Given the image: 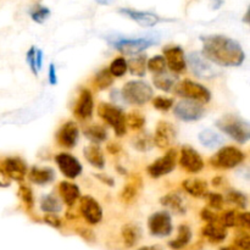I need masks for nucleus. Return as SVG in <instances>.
<instances>
[{
	"instance_id": "1",
	"label": "nucleus",
	"mask_w": 250,
	"mask_h": 250,
	"mask_svg": "<svg viewBox=\"0 0 250 250\" xmlns=\"http://www.w3.org/2000/svg\"><path fill=\"white\" fill-rule=\"evenodd\" d=\"M203 42V55L222 67H237L246 60V53L241 44L222 34H211L200 38Z\"/></svg>"
},
{
	"instance_id": "2",
	"label": "nucleus",
	"mask_w": 250,
	"mask_h": 250,
	"mask_svg": "<svg viewBox=\"0 0 250 250\" xmlns=\"http://www.w3.org/2000/svg\"><path fill=\"white\" fill-rule=\"evenodd\" d=\"M107 42L112 48L128 55H137L143 50L148 49L149 46L155 45L159 43V38L154 36L144 37H122V36H111L107 37Z\"/></svg>"
},
{
	"instance_id": "3",
	"label": "nucleus",
	"mask_w": 250,
	"mask_h": 250,
	"mask_svg": "<svg viewBox=\"0 0 250 250\" xmlns=\"http://www.w3.org/2000/svg\"><path fill=\"white\" fill-rule=\"evenodd\" d=\"M217 128L238 143L244 144L250 138L249 122L236 115H225L216 121Z\"/></svg>"
},
{
	"instance_id": "4",
	"label": "nucleus",
	"mask_w": 250,
	"mask_h": 250,
	"mask_svg": "<svg viewBox=\"0 0 250 250\" xmlns=\"http://www.w3.org/2000/svg\"><path fill=\"white\" fill-rule=\"evenodd\" d=\"M153 94V88L143 81H129L122 88V99L132 105L146 104Z\"/></svg>"
},
{
	"instance_id": "5",
	"label": "nucleus",
	"mask_w": 250,
	"mask_h": 250,
	"mask_svg": "<svg viewBox=\"0 0 250 250\" xmlns=\"http://www.w3.org/2000/svg\"><path fill=\"white\" fill-rule=\"evenodd\" d=\"M98 114H99V116L102 117L107 125H110V126L114 128L115 133H116L117 136L122 137L126 134V116H125L124 111H122L119 106L112 104H107V103H102V104L98 106Z\"/></svg>"
},
{
	"instance_id": "6",
	"label": "nucleus",
	"mask_w": 250,
	"mask_h": 250,
	"mask_svg": "<svg viewBox=\"0 0 250 250\" xmlns=\"http://www.w3.org/2000/svg\"><path fill=\"white\" fill-rule=\"evenodd\" d=\"M176 88V93L181 97L186 98L188 100H193L199 104L209 103L211 99V93L207 87L202 85L200 83L194 82L190 80H185L181 82Z\"/></svg>"
},
{
	"instance_id": "7",
	"label": "nucleus",
	"mask_w": 250,
	"mask_h": 250,
	"mask_svg": "<svg viewBox=\"0 0 250 250\" xmlns=\"http://www.w3.org/2000/svg\"><path fill=\"white\" fill-rule=\"evenodd\" d=\"M246 160V154L236 146H224L217 151L210 163L219 168H233Z\"/></svg>"
},
{
	"instance_id": "8",
	"label": "nucleus",
	"mask_w": 250,
	"mask_h": 250,
	"mask_svg": "<svg viewBox=\"0 0 250 250\" xmlns=\"http://www.w3.org/2000/svg\"><path fill=\"white\" fill-rule=\"evenodd\" d=\"M187 61L189 63L193 75L197 76V77L204 78V80H210V78H215L219 75V71L199 51H193V53H190L188 55Z\"/></svg>"
},
{
	"instance_id": "9",
	"label": "nucleus",
	"mask_w": 250,
	"mask_h": 250,
	"mask_svg": "<svg viewBox=\"0 0 250 250\" xmlns=\"http://www.w3.org/2000/svg\"><path fill=\"white\" fill-rule=\"evenodd\" d=\"M176 164H177V151L175 149H170L165 155L156 159L153 164H150L146 171L150 177L160 178L172 172L176 167Z\"/></svg>"
},
{
	"instance_id": "10",
	"label": "nucleus",
	"mask_w": 250,
	"mask_h": 250,
	"mask_svg": "<svg viewBox=\"0 0 250 250\" xmlns=\"http://www.w3.org/2000/svg\"><path fill=\"white\" fill-rule=\"evenodd\" d=\"M173 114H175L176 117L182 120V121L193 122L198 121V120H200L204 116L205 109L199 103L185 99L173 107Z\"/></svg>"
},
{
	"instance_id": "11",
	"label": "nucleus",
	"mask_w": 250,
	"mask_h": 250,
	"mask_svg": "<svg viewBox=\"0 0 250 250\" xmlns=\"http://www.w3.org/2000/svg\"><path fill=\"white\" fill-rule=\"evenodd\" d=\"M149 231L155 237H167L172 232V219L166 211H158L148 220Z\"/></svg>"
},
{
	"instance_id": "12",
	"label": "nucleus",
	"mask_w": 250,
	"mask_h": 250,
	"mask_svg": "<svg viewBox=\"0 0 250 250\" xmlns=\"http://www.w3.org/2000/svg\"><path fill=\"white\" fill-rule=\"evenodd\" d=\"M80 211L85 221L90 225H97L103 219V209L99 203L90 195H84L81 198Z\"/></svg>"
},
{
	"instance_id": "13",
	"label": "nucleus",
	"mask_w": 250,
	"mask_h": 250,
	"mask_svg": "<svg viewBox=\"0 0 250 250\" xmlns=\"http://www.w3.org/2000/svg\"><path fill=\"white\" fill-rule=\"evenodd\" d=\"M180 164L189 173H198L204 168V160L192 146H183L181 150Z\"/></svg>"
},
{
	"instance_id": "14",
	"label": "nucleus",
	"mask_w": 250,
	"mask_h": 250,
	"mask_svg": "<svg viewBox=\"0 0 250 250\" xmlns=\"http://www.w3.org/2000/svg\"><path fill=\"white\" fill-rule=\"evenodd\" d=\"M55 161L58 164L59 168L62 172L65 177L70 180H75L76 177L81 175L82 172V165L80 161L73 155L67 153H60L55 156Z\"/></svg>"
},
{
	"instance_id": "15",
	"label": "nucleus",
	"mask_w": 250,
	"mask_h": 250,
	"mask_svg": "<svg viewBox=\"0 0 250 250\" xmlns=\"http://www.w3.org/2000/svg\"><path fill=\"white\" fill-rule=\"evenodd\" d=\"M164 58H165L166 65L170 70L175 73H182L186 71L187 62H186L185 53L183 49L178 45H170L164 49Z\"/></svg>"
},
{
	"instance_id": "16",
	"label": "nucleus",
	"mask_w": 250,
	"mask_h": 250,
	"mask_svg": "<svg viewBox=\"0 0 250 250\" xmlns=\"http://www.w3.org/2000/svg\"><path fill=\"white\" fill-rule=\"evenodd\" d=\"M176 136H177V131L172 124L167 121H160L156 126L153 142L158 148L165 149L175 142Z\"/></svg>"
},
{
	"instance_id": "17",
	"label": "nucleus",
	"mask_w": 250,
	"mask_h": 250,
	"mask_svg": "<svg viewBox=\"0 0 250 250\" xmlns=\"http://www.w3.org/2000/svg\"><path fill=\"white\" fill-rule=\"evenodd\" d=\"M2 171L6 173L10 180L21 182L26 177L27 164L19 156H11L2 161Z\"/></svg>"
},
{
	"instance_id": "18",
	"label": "nucleus",
	"mask_w": 250,
	"mask_h": 250,
	"mask_svg": "<svg viewBox=\"0 0 250 250\" xmlns=\"http://www.w3.org/2000/svg\"><path fill=\"white\" fill-rule=\"evenodd\" d=\"M78 137H80L78 126L73 121H68L59 129L56 138H58V143L61 146L71 149L77 144Z\"/></svg>"
},
{
	"instance_id": "19",
	"label": "nucleus",
	"mask_w": 250,
	"mask_h": 250,
	"mask_svg": "<svg viewBox=\"0 0 250 250\" xmlns=\"http://www.w3.org/2000/svg\"><path fill=\"white\" fill-rule=\"evenodd\" d=\"M119 12H121L122 15L133 20L134 22H137V23L142 27H154L161 21L160 17H159L158 15L153 14V12L139 11V10L128 9V7L120 9Z\"/></svg>"
},
{
	"instance_id": "20",
	"label": "nucleus",
	"mask_w": 250,
	"mask_h": 250,
	"mask_svg": "<svg viewBox=\"0 0 250 250\" xmlns=\"http://www.w3.org/2000/svg\"><path fill=\"white\" fill-rule=\"evenodd\" d=\"M220 222L225 227H239L242 229H248L250 227L249 212H241L237 210L225 212L224 216L220 217Z\"/></svg>"
},
{
	"instance_id": "21",
	"label": "nucleus",
	"mask_w": 250,
	"mask_h": 250,
	"mask_svg": "<svg viewBox=\"0 0 250 250\" xmlns=\"http://www.w3.org/2000/svg\"><path fill=\"white\" fill-rule=\"evenodd\" d=\"M93 110H94V100L92 93L88 89H83L76 105V114L81 119L87 120L92 117Z\"/></svg>"
},
{
	"instance_id": "22",
	"label": "nucleus",
	"mask_w": 250,
	"mask_h": 250,
	"mask_svg": "<svg viewBox=\"0 0 250 250\" xmlns=\"http://www.w3.org/2000/svg\"><path fill=\"white\" fill-rule=\"evenodd\" d=\"M203 234L207 237L211 243H221L227 237V229L220 221L210 222L203 229Z\"/></svg>"
},
{
	"instance_id": "23",
	"label": "nucleus",
	"mask_w": 250,
	"mask_h": 250,
	"mask_svg": "<svg viewBox=\"0 0 250 250\" xmlns=\"http://www.w3.org/2000/svg\"><path fill=\"white\" fill-rule=\"evenodd\" d=\"M59 192H60L61 198H62V200L65 202V204L67 207H73L81 195L78 186L72 182H68V181H62L60 183V186H59Z\"/></svg>"
},
{
	"instance_id": "24",
	"label": "nucleus",
	"mask_w": 250,
	"mask_h": 250,
	"mask_svg": "<svg viewBox=\"0 0 250 250\" xmlns=\"http://www.w3.org/2000/svg\"><path fill=\"white\" fill-rule=\"evenodd\" d=\"M182 187L186 192L195 198H205L208 194V183L202 178H188L183 181Z\"/></svg>"
},
{
	"instance_id": "25",
	"label": "nucleus",
	"mask_w": 250,
	"mask_h": 250,
	"mask_svg": "<svg viewBox=\"0 0 250 250\" xmlns=\"http://www.w3.org/2000/svg\"><path fill=\"white\" fill-rule=\"evenodd\" d=\"M31 182L38 186H45L53 182L55 178V172L50 167H32L28 173Z\"/></svg>"
},
{
	"instance_id": "26",
	"label": "nucleus",
	"mask_w": 250,
	"mask_h": 250,
	"mask_svg": "<svg viewBox=\"0 0 250 250\" xmlns=\"http://www.w3.org/2000/svg\"><path fill=\"white\" fill-rule=\"evenodd\" d=\"M141 187H142L141 177L137 175L132 176L131 180L128 181L126 187H125L121 192L122 202H125L126 204H131L132 202H134V200L137 199V197H138V193L139 190H141Z\"/></svg>"
},
{
	"instance_id": "27",
	"label": "nucleus",
	"mask_w": 250,
	"mask_h": 250,
	"mask_svg": "<svg viewBox=\"0 0 250 250\" xmlns=\"http://www.w3.org/2000/svg\"><path fill=\"white\" fill-rule=\"evenodd\" d=\"M84 158L87 159L88 163L92 166H94L95 168H104L105 166V158L103 150L100 149V146L98 144H90V146H85L84 150Z\"/></svg>"
},
{
	"instance_id": "28",
	"label": "nucleus",
	"mask_w": 250,
	"mask_h": 250,
	"mask_svg": "<svg viewBox=\"0 0 250 250\" xmlns=\"http://www.w3.org/2000/svg\"><path fill=\"white\" fill-rule=\"evenodd\" d=\"M160 203L164 207L168 208L171 211L176 212V214L185 215L186 211H187L185 202L177 193H168V194L164 195L160 199Z\"/></svg>"
},
{
	"instance_id": "29",
	"label": "nucleus",
	"mask_w": 250,
	"mask_h": 250,
	"mask_svg": "<svg viewBox=\"0 0 250 250\" xmlns=\"http://www.w3.org/2000/svg\"><path fill=\"white\" fill-rule=\"evenodd\" d=\"M192 239V229L187 225H181L178 227L177 237L173 241L168 242V247L173 250H181L189 244Z\"/></svg>"
},
{
	"instance_id": "30",
	"label": "nucleus",
	"mask_w": 250,
	"mask_h": 250,
	"mask_svg": "<svg viewBox=\"0 0 250 250\" xmlns=\"http://www.w3.org/2000/svg\"><path fill=\"white\" fill-rule=\"evenodd\" d=\"M122 241L127 248H133L141 239V229L137 225L127 224L122 227Z\"/></svg>"
},
{
	"instance_id": "31",
	"label": "nucleus",
	"mask_w": 250,
	"mask_h": 250,
	"mask_svg": "<svg viewBox=\"0 0 250 250\" xmlns=\"http://www.w3.org/2000/svg\"><path fill=\"white\" fill-rule=\"evenodd\" d=\"M153 83L158 89L164 90V92H171L176 87L177 77L168 72L156 73L153 78Z\"/></svg>"
},
{
	"instance_id": "32",
	"label": "nucleus",
	"mask_w": 250,
	"mask_h": 250,
	"mask_svg": "<svg viewBox=\"0 0 250 250\" xmlns=\"http://www.w3.org/2000/svg\"><path fill=\"white\" fill-rule=\"evenodd\" d=\"M127 70L133 76L137 77H143L146 71V56L142 54H137V56H132L127 61Z\"/></svg>"
},
{
	"instance_id": "33",
	"label": "nucleus",
	"mask_w": 250,
	"mask_h": 250,
	"mask_svg": "<svg viewBox=\"0 0 250 250\" xmlns=\"http://www.w3.org/2000/svg\"><path fill=\"white\" fill-rule=\"evenodd\" d=\"M199 142L205 146V148L214 149L217 148L219 146H221L224 143V139L220 136L219 133H216L215 131L211 129H205V131L200 132L199 133Z\"/></svg>"
},
{
	"instance_id": "34",
	"label": "nucleus",
	"mask_w": 250,
	"mask_h": 250,
	"mask_svg": "<svg viewBox=\"0 0 250 250\" xmlns=\"http://www.w3.org/2000/svg\"><path fill=\"white\" fill-rule=\"evenodd\" d=\"M41 209L45 214H58L62 210L60 200L54 194L43 195L41 199Z\"/></svg>"
},
{
	"instance_id": "35",
	"label": "nucleus",
	"mask_w": 250,
	"mask_h": 250,
	"mask_svg": "<svg viewBox=\"0 0 250 250\" xmlns=\"http://www.w3.org/2000/svg\"><path fill=\"white\" fill-rule=\"evenodd\" d=\"M84 134L89 141L93 142V144L103 143L107 138L106 129L103 126H100V125H92L90 127L85 128Z\"/></svg>"
},
{
	"instance_id": "36",
	"label": "nucleus",
	"mask_w": 250,
	"mask_h": 250,
	"mask_svg": "<svg viewBox=\"0 0 250 250\" xmlns=\"http://www.w3.org/2000/svg\"><path fill=\"white\" fill-rule=\"evenodd\" d=\"M112 82H114V77L110 73L109 68H103V70H100L95 75L94 84L99 90H104L106 88H109L112 84Z\"/></svg>"
},
{
	"instance_id": "37",
	"label": "nucleus",
	"mask_w": 250,
	"mask_h": 250,
	"mask_svg": "<svg viewBox=\"0 0 250 250\" xmlns=\"http://www.w3.org/2000/svg\"><path fill=\"white\" fill-rule=\"evenodd\" d=\"M226 200L231 204L237 205L239 209L244 210L248 208V197L243 192H239V190H229L227 193Z\"/></svg>"
},
{
	"instance_id": "38",
	"label": "nucleus",
	"mask_w": 250,
	"mask_h": 250,
	"mask_svg": "<svg viewBox=\"0 0 250 250\" xmlns=\"http://www.w3.org/2000/svg\"><path fill=\"white\" fill-rule=\"evenodd\" d=\"M50 14L51 12L49 7L43 6V5H36L29 11V16L37 23H44L50 17Z\"/></svg>"
},
{
	"instance_id": "39",
	"label": "nucleus",
	"mask_w": 250,
	"mask_h": 250,
	"mask_svg": "<svg viewBox=\"0 0 250 250\" xmlns=\"http://www.w3.org/2000/svg\"><path fill=\"white\" fill-rule=\"evenodd\" d=\"M126 125L131 127L133 131H139L146 125V117L138 111H133L131 114L127 115L126 117Z\"/></svg>"
},
{
	"instance_id": "40",
	"label": "nucleus",
	"mask_w": 250,
	"mask_h": 250,
	"mask_svg": "<svg viewBox=\"0 0 250 250\" xmlns=\"http://www.w3.org/2000/svg\"><path fill=\"white\" fill-rule=\"evenodd\" d=\"M19 197L22 200L23 205L26 207V209L31 210L34 207V198H33V192H32L31 188L26 185H21L19 188Z\"/></svg>"
},
{
	"instance_id": "41",
	"label": "nucleus",
	"mask_w": 250,
	"mask_h": 250,
	"mask_svg": "<svg viewBox=\"0 0 250 250\" xmlns=\"http://www.w3.org/2000/svg\"><path fill=\"white\" fill-rule=\"evenodd\" d=\"M110 73L112 75V77H121L125 73L127 72V61L124 58H117L110 63L109 67Z\"/></svg>"
},
{
	"instance_id": "42",
	"label": "nucleus",
	"mask_w": 250,
	"mask_h": 250,
	"mask_svg": "<svg viewBox=\"0 0 250 250\" xmlns=\"http://www.w3.org/2000/svg\"><path fill=\"white\" fill-rule=\"evenodd\" d=\"M146 67L154 73L165 72V67H166L165 58H164L163 55H155L154 58H151L150 60L146 61Z\"/></svg>"
},
{
	"instance_id": "43",
	"label": "nucleus",
	"mask_w": 250,
	"mask_h": 250,
	"mask_svg": "<svg viewBox=\"0 0 250 250\" xmlns=\"http://www.w3.org/2000/svg\"><path fill=\"white\" fill-rule=\"evenodd\" d=\"M237 248L241 250H249L250 249V236L247 229H242L234 237V244Z\"/></svg>"
},
{
	"instance_id": "44",
	"label": "nucleus",
	"mask_w": 250,
	"mask_h": 250,
	"mask_svg": "<svg viewBox=\"0 0 250 250\" xmlns=\"http://www.w3.org/2000/svg\"><path fill=\"white\" fill-rule=\"evenodd\" d=\"M207 198V202L209 204V207H211L215 210H221L224 208L225 199L221 194L215 192H208V194L205 195Z\"/></svg>"
},
{
	"instance_id": "45",
	"label": "nucleus",
	"mask_w": 250,
	"mask_h": 250,
	"mask_svg": "<svg viewBox=\"0 0 250 250\" xmlns=\"http://www.w3.org/2000/svg\"><path fill=\"white\" fill-rule=\"evenodd\" d=\"M153 143L154 142L151 137L146 134V136H141L137 138V141L134 142V148L139 151H148L153 148Z\"/></svg>"
},
{
	"instance_id": "46",
	"label": "nucleus",
	"mask_w": 250,
	"mask_h": 250,
	"mask_svg": "<svg viewBox=\"0 0 250 250\" xmlns=\"http://www.w3.org/2000/svg\"><path fill=\"white\" fill-rule=\"evenodd\" d=\"M153 105L155 109L160 110V111H167V110H170L172 107L173 100L168 99V98L158 97L153 100Z\"/></svg>"
},
{
	"instance_id": "47",
	"label": "nucleus",
	"mask_w": 250,
	"mask_h": 250,
	"mask_svg": "<svg viewBox=\"0 0 250 250\" xmlns=\"http://www.w3.org/2000/svg\"><path fill=\"white\" fill-rule=\"evenodd\" d=\"M26 60L27 62H28L29 68H31V71L33 72V75H38V71H37L36 68V46H31V49L27 51Z\"/></svg>"
},
{
	"instance_id": "48",
	"label": "nucleus",
	"mask_w": 250,
	"mask_h": 250,
	"mask_svg": "<svg viewBox=\"0 0 250 250\" xmlns=\"http://www.w3.org/2000/svg\"><path fill=\"white\" fill-rule=\"evenodd\" d=\"M200 217H202L205 222H208V224H210V222L220 221V217L217 216V214H215V212L211 211L210 209H207V208L200 211Z\"/></svg>"
},
{
	"instance_id": "49",
	"label": "nucleus",
	"mask_w": 250,
	"mask_h": 250,
	"mask_svg": "<svg viewBox=\"0 0 250 250\" xmlns=\"http://www.w3.org/2000/svg\"><path fill=\"white\" fill-rule=\"evenodd\" d=\"M44 222L48 224L49 226L54 227V229H60L61 227V220L56 216L55 214H45L44 216Z\"/></svg>"
},
{
	"instance_id": "50",
	"label": "nucleus",
	"mask_w": 250,
	"mask_h": 250,
	"mask_svg": "<svg viewBox=\"0 0 250 250\" xmlns=\"http://www.w3.org/2000/svg\"><path fill=\"white\" fill-rule=\"evenodd\" d=\"M78 234H80L81 237H82L84 241L87 242H93L95 239L94 234H93V232L90 231V229H78Z\"/></svg>"
},
{
	"instance_id": "51",
	"label": "nucleus",
	"mask_w": 250,
	"mask_h": 250,
	"mask_svg": "<svg viewBox=\"0 0 250 250\" xmlns=\"http://www.w3.org/2000/svg\"><path fill=\"white\" fill-rule=\"evenodd\" d=\"M49 82L50 84L55 85L58 83V77H56V68L54 63H50L49 66Z\"/></svg>"
},
{
	"instance_id": "52",
	"label": "nucleus",
	"mask_w": 250,
	"mask_h": 250,
	"mask_svg": "<svg viewBox=\"0 0 250 250\" xmlns=\"http://www.w3.org/2000/svg\"><path fill=\"white\" fill-rule=\"evenodd\" d=\"M43 65V51L41 49H36V68L39 72Z\"/></svg>"
},
{
	"instance_id": "53",
	"label": "nucleus",
	"mask_w": 250,
	"mask_h": 250,
	"mask_svg": "<svg viewBox=\"0 0 250 250\" xmlns=\"http://www.w3.org/2000/svg\"><path fill=\"white\" fill-rule=\"evenodd\" d=\"M10 186V178L7 177L6 173L2 171V168H0V187L6 188Z\"/></svg>"
},
{
	"instance_id": "54",
	"label": "nucleus",
	"mask_w": 250,
	"mask_h": 250,
	"mask_svg": "<svg viewBox=\"0 0 250 250\" xmlns=\"http://www.w3.org/2000/svg\"><path fill=\"white\" fill-rule=\"evenodd\" d=\"M95 176H97V178H98V180H99V181H102V182H103V183H105V185L110 186V187H112V186H114V183H115L114 178L109 177V176L100 175V173H98V175H95Z\"/></svg>"
},
{
	"instance_id": "55",
	"label": "nucleus",
	"mask_w": 250,
	"mask_h": 250,
	"mask_svg": "<svg viewBox=\"0 0 250 250\" xmlns=\"http://www.w3.org/2000/svg\"><path fill=\"white\" fill-rule=\"evenodd\" d=\"M106 148H107V151H109L110 154H114V155L121 151V146H120V144L117 143H110Z\"/></svg>"
},
{
	"instance_id": "56",
	"label": "nucleus",
	"mask_w": 250,
	"mask_h": 250,
	"mask_svg": "<svg viewBox=\"0 0 250 250\" xmlns=\"http://www.w3.org/2000/svg\"><path fill=\"white\" fill-rule=\"evenodd\" d=\"M137 250H163V249H161V247H159V246H146V247H142V248H139Z\"/></svg>"
},
{
	"instance_id": "57",
	"label": "nucleus",
	"mask_w": 250,
	"mask_h": 250,
	"mask_svg": "<svg viewBox=\"0 0 250 250\" xmlns=\"http://www.w3.org/2000/svg\"><path fill=\"white\" fill-rule=\"evenodd\" d=\"M95 1L100 5H110L111 2H114L115 0H95Z\"/></svg>"
},
{
	"instance_id": "58",
	"label": "nucleus",
	"mask_w": 250,
	"mask_h": 250,
	"mask_svg": "<svg viewBox=\"0 0 250 250\" xmlns=\"http://www.w3.org/2000/svg\"><path fill=\"white\" fill-rule=\"evenodd\" d=\"M212 183H214L215 187H219V186L222 183V178L221 177H216L214 181H212Z\"/></svg>"
},
{
	"instance_id": "59",
	"label": "nucleus",
	"mask_w": 250,
	"mask_h": 250,
	"mask_svg": "<svg viewBox=\"0 0 250 250\" xmlns=\"http://www.w3.org/2000/svg\"><path fill=\"white\" fill-rule=\"evenodd\" d=\"M220 250H241V249L237 248L236 246H227V247H222Z\"/></svg>"
}]
</instances>
